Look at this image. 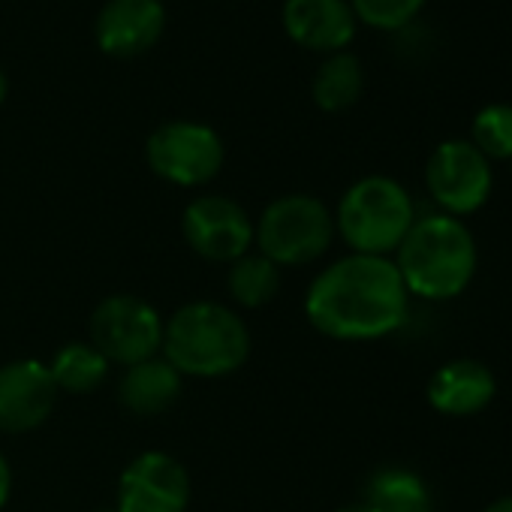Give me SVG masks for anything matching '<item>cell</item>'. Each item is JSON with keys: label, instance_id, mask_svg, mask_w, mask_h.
<instances>
[{"label": "cell", "instance_id": "7a4b0ae2", "mask_svg": "<svg viewBox=\"0 0 512 512\" xmlns=\"http://www.w3.org/2000/svg\"><path fill=\"white\" fill-rule=\"evenodd\" d=\"M395 269L410 296L446 302L461 296L476 275V241L464 220L443 211L416 217L395 250Z\"/></svg>", "mask_w": 512, "mask_h": 512}, {"label": "cell", "instance_id": "52a82bcc", "mask_svg": "<svg viewBox=\"0 0 512 512\" xmlns=\"http://www.w3.org/2000/svg\"><path fill=\"white\" fill-rule=\"evenodd\" d=\"M148 166L169 184L199 187L208 184L223 166L220 136L196 121H169L148 136Z\"/></svg>", "mask_w": 512, "mask_h": 512}, {"label": "cell", "instance_id": "d4e9b609", "mask_svg": "<svg viewBox=\"0 0 512 512\" xmlns=\"http://www.w3.org/2000/svg\"><path fill=\"white\" fill-rule=\"evenodd\" d=\"M4 100H7V76L0 70V106H4Z\"/></svg>", "mask_w": 512, "mask_h": 512}, {"label": "cell", "instance_id": "484cf974", "mask_svg": "<svg viewBox=\"0 0 512 512\" xmlns=\"http://www.w3.org/2000/svg\"><path fill=\"white\" fill-rule=\"evenodd\" d=\"M97 512H118L115 506H106V509H97Z\"/></svg>", "mask_w": 512, "mask_h": 512}, {"label": "cell", "instance_id": "5b68a950", "mask_svg": "<svg viewBox=\"0 0 512 512\" xmlns=\"http://www.w3.org/2000/svg\"><path fill=\"white\" fill-rule=\"evenodd\" d=\"M260 253L281 266H308L329 250L335 238V217L317 196L293 193L275 199L253 226Z\"/></svg>", "mask_w": 512, "mask_h": 512}, {"label": "cell", "instance_id": "5bb4252c", "mask_svg": "<svg viewBox=\"0 0 512 512\" xmlns=\"http://www.w3.org/2000/svg\"><path fill=\"white\" fill-rule=\"evenodd\" d=\"M497 395V380L476 359H452L428 380V404L443 416H476Z\"/></svg>", "mask_w": 512, "mask_h": 512}, {"label": "cell", "instance_id": "cb8c5ba5", "mask_svg": "<svg viewBox=\"0 0 512 512\" xmlns=\"http://www.w3.org/2000/svg\"><path fill=\"white\" fill-rule=\"evenodd\" d=\"M338 512H374L365 500L362 503H353V506H344V509H338Z\"/></svg>", "mask_w": 512, "mask_h": 512}, {"label": "cell", "instance_id": "ffe728a7", "mask_svg": "<svg viewBox=\"0 0 512 512\" xmlns=\"http://www.w3.org/2000/svg\"><path fill=\"white\" fill-rule=\"evenodd\" d=\"M470 142L485 160H512V106H482L470 124Z\"/></svg>", "mask_w": 512, "mask_h": 512}, {"label": "cell", "instance_id": "2e32d148", "mask_svg": "<svg viewBox=\"0 0 512 512\" xmlns=\"http://www.w3.org/2000/svg\"><path fill=\"white\" fill-rule=\"evenodd\" d=\"M365 91V70L359 64L356 55L350 52H335L329 55L317 76H314V85H311V94H314V103L323 109V112H347L350 106L359 103Z\"/></svg>", "mask_w": 512, "mask_h": 512}, {"label": "cell", "instance_id": "7c38bea8", "mask_svg": "<svg viewBox=\"0 0 512 512\" xmlns=\"http://www.w3.org/2000/svg\"><path fill=\"white\" fill-rule=\"evenodd\" d=\"M166 31L160 0H109L97 16V46L109 58H136L157 46Z\"/></svg>", "mask_w": 512, "mask_h": 512}, {"label": "cell", "instance_id": "8992f818", "mask_svg": "<svg viewBox=\"0 0 512 512\" xmlns=\"http://www.w3.org/2000/svg\"><path fill=\"white\" fill-rule=\"evenodd\" d=\"M425 187L443 214L461 220L488 202L494 187L491 160H485L470 139L440 142L425 163Z\"/></svg>", "mask_w": 512, "mask_h": 512}, {"label": "cell", "instance_id": "6da1fadb", "mask_svg": "<svg viewBox=\"0 0 512 512\" xmlns=\"http://www.w3.org/2000/svg\"><path fill=\"white\" fill-rule=\"evenodd\" d=\"M410 293L389 256L350 253L332 263L308 290L305 314L335 341H374L407 320Z\"/></svg>", "mask_w": 512, "mask_h": 512}, {"label": "cell", "instance_id": "d6986e66", "mask_svg": "<svg viewBox=\"0 0 512 512\" xmlns=\"http://www.w3.org/2000/svg\"><path fill=\"white\" fill-rule=\"evenodd\" d=\"M49 371H52L58 392L88 395L106 380L109 362L94 344H67L55 353Z\"/></svg>", "mask_w": 512, "mask_h": 512}, {"label": "cell", "instance_id": "44dd1931", "mask_svg": "<svg viewBox=\"0 0 512 512\" xmlns=\"http://www.w3.org/2000/svg\"><path fill=\"white\" fill-rule=\"evenodd\" d=\"M356 22L377 31H404L422 13L425 0H350Z\"/></svg>", "mask_w": 512, "mask_h": 512}, {"label": "cell", "instance_id": "603a6c76", "mask_svg": "<svg viewBox=\"0 0 512 512\" xmlns=\"http://www.w3.org/2000/svg\"><path fill=\"white\" fill-rule=\"evenodd\" d=\"M482 512H512V494H506V497H497V500H491Z\"/></svg>", "mask_w": 512, "mask_h": 512}, {"label": "cell", "instance_id": "30bf717a", "mask_svg": "<svg viewBox=\"0 0 512 512\" xmlns=\"http://www.w3.org/2000/svg\"><path fill=\"white\" fill-rule=\"evenodd\" d=\"M190 503V476L166 452L136 455L118 482V512H184Z\"/></svg>", "mask_w": 512, "mask_h": 512}, {"label": "cell", "instance_id": "ba28073f", "mask_svg": "<svg viewBox=\"0 0 512 512\" xmlns=\"http://www.w3.org/2000/svg\"><path fill=\"white\" fill-rule=\"evenodd\" d=\"M91 344L112 365H139L163 344L160 314L136 296H109L91 317Z\"/></svg>", "mask_w": 512, "mask_h": 512}, {"label": "cell", "instance_id": "9a60e30c", "mask_svg": "<svg viewBox=\"0 0 512 512\" xmlns=\"http://www.w3.org/2000/svg\"><path fill=\"white\" fill-rule=\"evenodd\" d=\"M181 395V374L160 356L130 365L121 377L118 398L136 416H157Z\"/></svg>", "mask_w": 512, "mask_h": 512}, {"label": "cell", "instance_id": "9c48e42d", "mask_svg": "<svg viewBox=\"0 0 512 512\" xmlns=\"http://www.w3.org/2000/svg\"><path fill=\"white\" fill-rule=\"evenodd\" d=\"M187 244L211 263H235L253 241V223L247 211L229 196H199L184 211Z\"/></svg>", "mask_w": 512, "mask_h": 512}, {"label": "cell", "instance_id": "8fae6325", "mask_svg": "<svg viewBox=\"0 0 512 512\" xmlns=\"http://www.w3.org/2000/svg\"><path fill=\"white\" fill-rule=\"evenodd\" d=\"M58 401V386L49 365L19 359L0 368V431L25 434L40 428Z\"/></svg>", "mask_w": 512, "mask_h": 512}, {"label": "cell", "instance_id": "4fadbf2b", "mask_svg": "<svg viewBox=\"0 0 512 512\" xmlns=\"http://www.w3.org/2000/svg\"><path fill=\"white\" fill-rule=\"evenodd\" d=\"M281 22L296 46L323 55L344 52L359 25L350 0H284Z\"/></svg>", "mask_w": 512, "mask_h": 512}, {"label": "cell", "instance_id": "e0dca14e", "mask_svg": "<svg viewBox=\"0 0 512 512\" xmlns=\"http://www.w3.org/2000/svg\"><path fill=\"white\" fill-rule=\"evenodd\" d=\"M365 503L374 512H434L425 482L401 467H386L368 479Z\"/></svg>", "mask_w": 512, "mask_h": 512}, {"label": "cell", "instance_id": "ac0fdd59", "mask_svg": "<svg viewBox=\"0 0 512 512\" xmlns=\"http://www.w3.org/2000/svg\"><path fill=\"white\" fill-rule=\"evenodd\" d=\"M229 293L241 308H263L281 290V269L263 253H244L229 263Z\"/></svg>", "mask_w": 512, "mask_h": 512}, {"label": "cell", "instance_id": "277c9868", "mask_svg": "<svg viewBox=\"0 0 512 512\" xmlns=\"http://www.w3.org/2000/svg\"><path fill=\"white\" fill-rule=\"evenodd\" d=\"M416 220L410 193L386 175H368L356 181L338 205L335 229L353 247V253L386 256L398 250Z\"/></svg>", "mask_w": 512, "mask_h": 512}, {"label": "cell", "instance_id": "3957f363", "mask_svg": "<svg viewBox=\"0 0 512 512\" xmlns=\"http://www.w3.org/2000/svg\"><path fill=\"white\" fill-rule=\"evenodd\" d=\"M163 359L181 377H226L250 356L244 320L217 302H190L163 323Z\"/></svg>", "mask_w": 512, "mask_h": 512}, {"label": "cell", "instance_id": "7402d4cb", "mask_svg": "<svg viewBox=\"0 0 512 512\" xmlns=\"http://www.w3.org/2000/svg\"><path fill=\"white\" fill-rule=\"evenodd\" d=\"M10 491H13V470H10V461L7 455L0 452V509L10 500Z\"/></svg>", "mask_w": 512, "mask_h": 512}]
</instances>
